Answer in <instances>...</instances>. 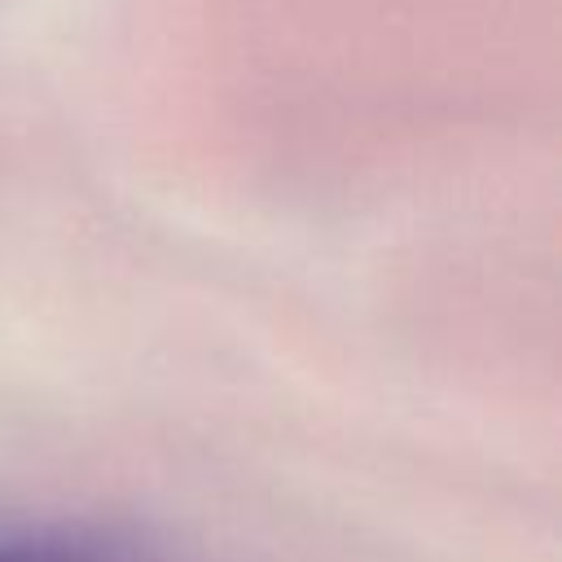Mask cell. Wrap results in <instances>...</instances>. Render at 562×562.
<instances>
[{"instance_id":"obj_1","label":"cell","mask_w":562,"mask_h":562,"mask_svg":"<svg viewBox=\"0 0 562 562\" xmlns=\"http://www.w3.org/2000/svg\"><path fill=\"white\" fill-rule=\"evenodd\" d=\"M0 562H154L149 549L97 522H0Z\"/></svg>"}]
</instances>
